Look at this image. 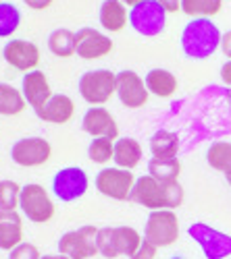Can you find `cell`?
Wrapping results in <instances>:
<instances>
[{"label": "cell", "mask_w": 231, "mask_h": 259, "mask_svg": "<svg viewBox=\"0 0 231 259\" xmlns=\"http://www.w3.org/2000/svg\"><path fill=\"white\" fill-rule=\"evenodd\" d=\"M183 199H185V193H183V187L179 185V181L160 183L150 175L136 179L131 197H129V201H134L142 207H148L152 211H158V209L175 211L177 207L183 205Z\"/></svg>", "instance_id": "1"}, {"label": "cell", "mask_w": 231, "mask_h": 259, "mask_svg": "<svg viewBox=\"0 0 231 259\" xmlns=\"http://www.w3.org/2000/svg\"><path fill=\"white\" fill-rule=\"evenodd\" d=\"M221 29L211 19H192L181 31V52L190 60H206L221 48Z\"/></svg>", "instance_id": "2"}, {"label": "cell", "mask_w": 231, "mask_h": 259, "mask_svg": "<svg viewBox=\"0 0 231 259\" xmlns=\"http://www.w3.org/2000/svg\"><path fill=\"white\" fill-rule=\"evenodd\" d=\"M144 236L131 228V226H104L98 228V236H96V247H98V255L107 257V259H117V257H134L138 247L142 245Z\"/></svg>", "instance_id": "3"}, {"label": "cell", "mask_w": 231, "mask_h": 259, "mask_svg": "<svg viewBox=\"0 0 231 259\" xmlns=\"http://www.w3.org/2000/svg\"><path fill=\"white\" fill-rule=\"evenodd\" d=\"M79 96L90 106L107 104L117 94V73L109 69L86 71L79 77Z\"/></svg>", "instance_id": "4"}, {"label": "cell", "mask_w": 231, "mask_h": 259, "mask_svg": "<svg viewBox=\"0 0 231 259\" xmlns=\"http://www.w3.org/2000/svg\"><path fill=\"white\" fill-rule=\"evenodd\" d=\"M19 209L34 224H48L56 213V207L48 195L46 187L40 185V183L23 185V189H21Z\"/></svg>", "instance_id": "5"}, {"label": "cell", "mask_w": 231, "mask_h": 259, "mask_svg": "<svg viewBox=\"0 0 231 259\" xmlns=\"http://www.w3.org/2000/svg\"><path fill=\"white\" fill-rule=\"evenodd\" d=\"M144 239L152 243L156 249L171 247L179 239V218L173 209L152 211L144 226Z\"/></svg>", "instance_id": "6"}, {"label": "cell", "mask_w": 231, "mask_h": 259, "mask_svg": "<svg viewBox=\"0 0 231 259\" xmlns=\"http://www.w3.org/2000/svg\"><path fill=\"white\" fill-rule=\"evenodd\" d=\"M167 13L156 0H144L129 9V25L144 37H156L167 29Z\"/></svg>", "instance_id": "7"}, {"label": "cell", "mask_w": 231, "mask_h": 259, "mask_svg": "<svg viewBox=\"0 0 231 259\" xmlns=\"http://www.w3.org/2000/svg\"><path fill=\"white\" fill-rule=\"evenodd\" d=\"M187 234L200 247L206 259H227L231 255V234L223 230H217L204 222H196L190 224Z\"/></svg>", "instance_id": "8"}, {"label": "cell", "mask_w": 231, "mask_h": 259, "mask_svg": "<svg viewBox=\"0 0 231 259\" xmlns=\"http://www.w3.org/2000/svg\"><path fill=\"white\" fill-rule=\"evenodd\" d=\"M134 185H136L134 172L117 168V166H107V168L98 170V175H96L98 193L109 199H115V201H129Z\"/></svg>", "instance_id": "9"}, {"label": "cell", "mask_w": 231, "mask_h": 259, "mask_svg": "<svg viewBox=\"0 0 231 259\" xmlns=\"http://www.w3.org/2000/svg\"><path fill=\"white\" fill-rule=\"evenodd\" d=\"M96 236L98 228L92 224L69 230L58 239V253L69 259H92L94 255H98Z\"/></svg>", "instance_id": "10"}, {"label": "cell", "mask_w": 231, "mask_h": 259, "mask_svg": "<svg viewBox=\"0 0 231 259\" xmlns=\"http://www.w3.org/2000/svg\"><path fill=\"white\" fill-rule=\"evenodd\" d=\"M88 189H90V179L86 175V170L79 168V166L60 168L54 175V179H52L54 197L60 199V201H65V203L81 199L88 193Z\"/></svg>", "instance_id": "11"}, {"label": "cell", "mask_w": 231, "mask_h": 259, "mask_svg": "<svg viewBox=\"0 0 231 259\" xmlns=\"http://www.w3.org/2000/svg\"><path fill=\"white\" fill-rule=\"evenodd\" d=\"M52 158V145L44 137H23L13 143L11 160L21 168L44 166Z\"/></svg>", "instance_id": "12"}, {"label": "cell", "mask_w": 231, "mask_h": 259, "mask_svg": "<svg viewBox=\"0 0 231 259\" xmlns=\"http://www.w3.org/2000/svg\"><path fill=\"white\" fill-rule=\"evenodd\" d=\"M115 50V41L94 27H81L75 31V54L83 60H98Z\"/></svg>", "instance_id": "13"}, {"label": "cell", "mask_w": 231, "mask_h": 259, "mask_svg": "<svg viewBox=\"0 0 231 259\" xmlns=\"http://www.w3.org/2000/svg\"><path fill=\"white\" fill-rule=\"evenodd\" d=\"M3 56L9 67H13L15 71H23V73L36 71L42 58L38 44H34L29 39H21V37H13L7 41L3 48Z\"/></svg>", "instance_id": "14"}, {"label": "cell", "mask_w": 231, "mask_h": 259, "mask_svg": "<svg viewBox=\"0 0 231 259\" xmlns=\"http://www.w3.org/2000/svg\"><path fill=\"white\" fill-rule=\"evenodd\" d=\"M148 88H146V81L136 73V71H119L117 73V98L121 100V104L125 108H138L148 104Z\"/></svg>", "instance_id": "15"}, {"label": "cell", "mask_w": 231, "mask_h": 259, "mask_svg": "<svg viewBox=\"0 0 231 259\" xmlns=\"http://www.w3.org/2000/svg\"><path fill=\"white\" fill-rule=\"evenodd\" d=\"M81 131L88 133L90 137H107L111 141L119 139V124L111 110L104 106H90L86 114L81 118Z\"/></svg>", "instance_id": "16"}, {"label": "cell", "mask_w": 231, "mask_h": 259, "mask_svg": "<svg viewBox=\"0 0 231 259\" xmlns=\"http://www.w3.org/2000/svg\"><path fill=\"white\" fill-rule=\"evenodd\" d=\"M21 94H23L27 106H31L34 110H38L40 106H44L54 96L46 73L38 71V69L23 75V81H21Z\"/></svg>", "instance_id": "17"}, {"label": "cell", "mask_w": 231, "mask_h": 259, "mask_svg": "<svg viewBox=\"0 0 231 259\" xmlns=\"http://www.w3.org/2000/svg\"><path fill=\"white\" fill-rule=\"evenodd\" d=\"M40 120L48 124H67L75 114V104L67 94H54L44 106L34 110Z\"/></svg>", "instance_id": "18"}, {"label": "cell", "mask_w": 231, "mask_h": 259, "mask_svg": "<svg viewBox=\"0 0 231 259\" xmlns=\"http://www.w3.org/2000/svg\"><path fill=\"white\" fill-rule=\"evenodd\" d=\"M100 27L109 33H119L129 25V9L121 0H104L98 9Z\"/></svg>", "instance_id": "19"}, {"label": "cell", "mask_w": 231, "mask_h": 259, "mask_svg": "<svg viewBox=\"0 0 231 259\" xmlns=\"http://www.w3.org/2000/svg\"><path fill=\"white\" fill-rule=\"evenodd\" d=\"M21 243H23V218H21V213L0 209V249L9 253Z\"/></svg>", "instance_id": "20"}, {"label": "cell", "mask_w": 231, "mask_h": 259, "mask_svg": "<svg viewBox=\"0 0 231 259\" xmlns=\"http://www.w3.org/2000/svg\"><path fill=\"white\" fill-rule=\"evenodd\" d=\"M144 158V149L134 137H119L115 141V166L123 170H134Z\"/></svg>", "instance_id": "21"}, {"label": "cell", "mask_w": 231, "mask_h": 259, "mask_svg": "<svg viewBox=\"0 0 231 259\" xmlns=\"http://www.w3.org/2000/svg\"><path fill=\"white\" fill-rule=\"evenodd\" d=\"M146 81V88H148V92L156 98H171L175 96L179 83H177V77L167 71V69H152L148 71V75L144 77Z\"/></svg>", "instance_id": "22"}, {"label": "cell", "mask_w": 231, "mask_h": 259, "mask_svg": "<svg viewBox=\"0 0 231 259\" xmlns=\"http://www.w3.org/2000/svg\"><path fill=\"white\" fill-rule=\"evenodd\" d=\"M179 135L173 131H167V128H160L150 137V152L152 158L158 160H169V158H177L179 154Z\"/></svg>", "instance_id": "23"}, {"label": "cell", "mask_w": 231, "mask_h": 259, "mask_svg": "<svg viewBox=\"0 0 231 259\" xmlns=\"http://www.w3.org/2000/svg\"><path fill=\"white\" fill-rule=\"evenodd\" d=\"M27 108V102L21 90L13 88L11 83H0V116H15Z\"/></svg>", "instance_id": "24"}, {"label": "cell", "mask_w": 231, "mask_h": 259, "mask_svg": "<svg viewBox=\"0 0 231 259\" xmlns=\"http://www.w3.org/2000/svg\"><path fill=\"white\" fill-rule=\"evenodd\" d=\"M206 162L225 179L231 177V141H215L206 152Z\"/></svg>", "instance_id": "25"}, {"label": "cell", "mask_w": 231, "mask_h": 259, "mask_svg": "<svg viewBox=\"0 0 231 259\" xmlns=\"http://www.w3.org/2000/svg\"><path fill=\"white\" fill-rule=\"evenodd\" d=\"M48 50L58 58H69L75 54V31L58 27L48 35Z\"/></svg>", "instance_id": "26"}, {"label": "cell", "mask_w": 231, "mask_h": 259, "mask_svg": "<svg viewBox=\"0 0 231 259\" xmlns=\"http://www.w3.org/2000/svg\"><path fill=\"white\" fill-rule=\"evenodd\" d=\"M148 175L154 177L160 183H175L181 177V162L177 158H169V160L150 158V162H148Z\"/></svg>", "instance_id": "27"}, {"label": "cell", "mask_w": 231, "mask_h": 259, "mask_svg": "<svg viewBox=\"0 0 231 259\" xmlns=\"http://www.w3.org/2000/svg\"><path fill=\"white\" fill-rule=\"evenodd\" d=\"M223 9V0H181V13L192 19H211Z\"/></svg>", "instance_id": "28"}, {"label": "cell", "mask_w": 231, "mask_h": 259, "mask_svg": "<svg viewBox=\"0 0 231 259\" xmlns=\"http://www.w3.org/2000/svg\"><path fill=\"white\" fill-rule=\"evenodd\" d=\"M21 27V11L13 3H0V37H13Z\"/></svg>", "instance_id": "29"}, {"label": "cell", "mask_w": 231, "mask_h": 259, "mask_svg": "<svg viewBox=\"0 0 231 259\" xmlns=\"http://www.w3.org/2000/svg\"><path fill=\"white\" fill-rule=\"evenodd\" d=\"M115 156V141L107 139V137H96L90 141L88 147V158L94 164H109Z\"/></svg>", "instance_id": "30"}, {"label": "cell", "mask_w": 231, "mask_h": 259, "mask_svg": "<svg viewBox=\"0 0 231 259\" xmlns=\"http://www.w3.org/2000/svg\"><path fill=\"white\" fill-rule=\"evenodd\" d=\"M21 189L23 185H19L15 181H0V209L5 211H17L19 201H21Z\"/></svg>", "instance_id": "31"}, {"label": "cell", "mask_w": 231, "mask_h": 259, "mask_svg": "<svg viewBox=\"0 0 231 259\" xmlns=\"http://www.w3.org/2000/svg\"><path fill=\"white\" fill-rule=\"evenodd\" d=\"M9 259H42L40 249L34 243H21L13 251H9Z\"/></svg>", "instance_id": "32"}, {"label": "cell", "mask_w": 231, "mask_h": 259, "mask_svg": "<svg viewBox=\"0 0 231 259\" xmlns=\"http://www.w3.org/2000/svg\"><path fill=\"white\" fill-rule=\"evenodd\" d=\"M142 236H144V234H142ZM156 251H158V249H156L152 243H148V241L144 239L131 259H154V257H156Z\"/></svg>", "instance_id": "33"}, {"label": "cell", "mask_w": 231, "mask_h": 259, "mask_svg": "<svg viewBox=\"0 0 231 259\" xmlns=\"http://www.w3.org/2000/svg\"><path fill=\"white\" fill-rule=\"evenodd\" d=\"M23 3H25L31 11H46L48 7H52L54 0H23Z\"/></svg>", "instance_id": "34"}, {"label": "cell", "mask_w": 231, "mask_h": 259, "mask_svg": "<svg viewBox=\"0 0 231 259\" xmlns=\"http://www.w3.org/2000/svg\"><path fill=\"white\" fill-rule=\"evenodd\" d=\"M156 3H158L167 13H177V11H181V0H156Z\"/></svg>", "instance_id": "35"}, {"label": "cell", "mask_w": 231, "mask_h": 259, "mask_svg": "<svg viewBox=\"0 0 231 259\" xmlns=\"http://www.w3.org/2000/svg\"><path fill=\"white\" fill-rule=\"evenodd\" d=\"M221 52L227 56V60L231 58V29L225 31L223 37H221Z\"/></svg>", "instance_id": "36"}, {"label": "cell", "mask_w": 231, "mask_h": 259, "mask_svg": "<svg viewBox=\"0 0 231 259\" xmlns=\"http://www.w3.org/2000/svg\"><path fill=\"white\" fill-rule=\"evenodd\" d=\"M221 81L227 85V88L231 90V58L223 64V67H221Z\"/></svg>", "instance_id": "37"}, {"label": "cell", "mask_w": 231, "mask_h": 259, "mask_svg": "<svg viewBox=\"0 0 231 259\" xmlns=\"http://www.w3.org/2000/svg\"><path fill=\"white\" fill-rule=\"evenodd\" d=\"M121 3L127 7V9H134L136 5H140V3H144V0H121Z\"/></svg>", "instance_id": "38"}, {"label": "cell", "mask_w": 231, "mask_h": 259, "mask_svg": "<svg viewBox=\"0 0 231 259\" xmlns=\"http://www.w3.org/2000/svg\"><path fill=\"white\" fill-rule=\"evenodd\" d=\"M42 259H69V257L60 255V253H54V255H42Z\"/></svg>", "instance_id": "39"}, {"label": "cell", "mask_w": 231, "mask_h": 259, "mask_svg": "<svg viewBox=\"0 0 231 259\" xmlns=\"http://www.w3.org/2000/svg\"><path fill=\"white\" fill-rule=\"evenodd\" d=\"M227 183H229V187H231V177H227Z\"/></svg>", "instance_id": "40"}, {"label": "cell", "mask_w": 231, "mask_h": 259, "mask_svg": "<svg viewBox=\"0 0 231 259\" xmlns=\"http://www.w3.org/2000/svg\"><path fill=\"white\" fill-rule=\"evenodd\" d=\"M171 259H183V257H179V255H175V257H171Z\"/></svg>", "instance_id": "41"}, {"label": "cell", "mask_w": 231, "mask_h": 259, "mask_svg": "<svg viewBox=\"0 0 231 259\" xmlns=\"http://www.w3.org/2000/svg\"><path fill=\"white\" fill-rule=\"evenodd\" d=\"M229 104H231V90H229Z\"/></svg>", "instance_id": "42"}, {"label": "cell", "mask_w": 231, "mask_h": 259, "mask_svg": "<svg viewBox=\"0 0 231 259\" xmlns=\"http://www.w3.org/2000/svg\"><path fill=\"white\" fill-rule=\"evenodd\" d=\"M0 3H5V0H0Z\"/></svg>", "instance_id": "43"}]
</instances>
